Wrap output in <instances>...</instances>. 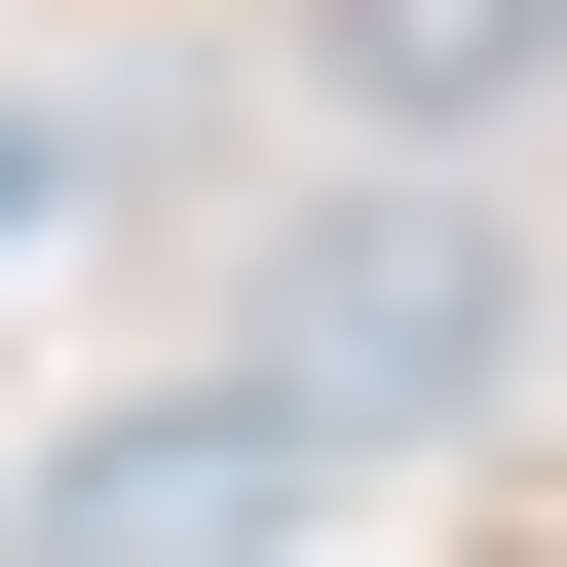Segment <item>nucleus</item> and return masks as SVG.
Returning <instances> with one entry per match:
<instances>
[{
  "mask_svg": "<svg viewBox=\"0 0 567 567\" xmlns=\"http://www.w3.org/2000/svg\"><path fill=\"white\" fill-rule=\"evenodd\" d=\"M227 379L303 416V454H454V416L529 379V227H492L454 152H379V189H303V227H265V303H227Z\"/></svg>",
  "mask_w": 567,
  "mask_h": 567,
  "instance_id": "f257e3e1",
  "label": "nucleus"
},
{
  "mask_svg": "<svg viewBox=\"0 0 567 567\" xmlns=\"http://www.w3.org/2000/svg\"><path fill=\"white\" fill-rule=\"evenodd\" d=\"M529 76H567V0H303V114L341 152H492Z\"/></svg>",
  "mask_w": 567,
  "mask_h": 567,
  "instance_id": "f03ea898",
  "label": "nucleus"
},
{
  "mask_svg": "<svg viewBox=\"0 0 567 567\" xmlns=\"http://www.w3.org/2000/svg\"><path fill=\"white\" fill-rule=\"evenodd\" d=\"M265 492H303V416H265V379H189V416H114V454H76L39 529H76V567H227Z\"/></svg>",
  "mask_w": 567,
  "mask_h": 567,
  "instance_id": "7ed1b4c3",
  "label": "nucleus"
},
{
  "mask_svg": "<svg viewBox=\"0 0 567 567\" xmlns=\"http://www.w3.org/2000/svg\"><path fill=\"white\" fill-rule=\"evenodd\" d=\"M0 227H39V114H0Z\"/></svg>",
  "mask_w": 567,
  "mask_h": 567,
  "instance_id": "20e7f679",
  "label": "nucleus"
}]
</instances>
